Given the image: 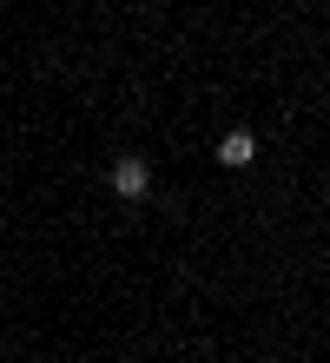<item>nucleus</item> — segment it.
Listing matches in <instances>:
<instances>
[{"instance_id": "obj_1", "label": "nucleus", "mask_w": 330, "mask_h": 363, "mask_svg": "<svg viewBox=\"0 0 330 363\" xmlns=\"http://www.w3.org/2000/svg\"><path fill=\"white\" fill-rule=\"evenodd\" d=\"M113 191H119V199H145V191H152V165L145 159H119L113 165Z\"/></svg>"}, {"instance_id": "obj_2", "label": "nucleus", "mask_w": 330, "mask_h": 363, "mask_svg": "<svg viewBox=\"0 0 330 363\" xmlns=\"http://www.w3.org/2000/svg\"><path fill=\"white\" fill-rule=\"evenodd\" d=\"M251 159H258V139H251V133H225V145H218V165H231V172H245Z\"/></svg>"}]
</instances>
